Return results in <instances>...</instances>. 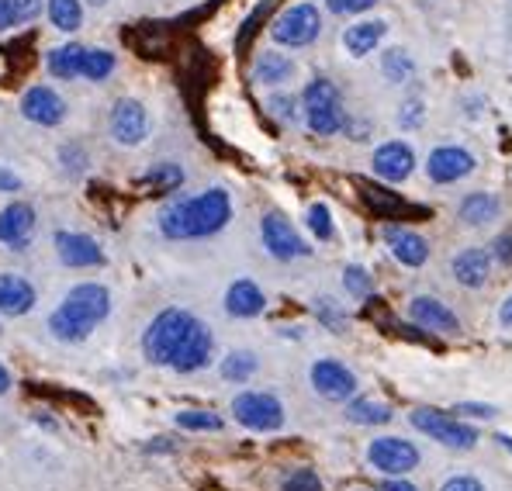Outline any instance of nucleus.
Here are the masks:
<instances>
[{
	"label": "nucleus",
	"instance_id": "4be33fe9",
	"mask_svg": "<svg viewBox=\"0 0 512 491\" xmlns=\"http://www.w3.org/2000/svg\"><path fill=\"white\" fill-rule=\"evenodd\" d=\"M384 35H388V21H381V18L357 21V25H350L343 32V49L350 52L353 59H364V56H371V52L378 49Z\"/></svg>",
	"mask_w": 512,
	"mask_h": 491
},
{
	"label": "nucleus",
	"instance_id": "4468645a",
	"mask_svg": "<svg viewBox=\"0 0 512 491\" xmlns=\"http://www.w3.org/2000/svg\"><path fill=\"white\" fill-rule=\"evenodd\" d=\"M212 350H215V336L212 329L205 326L201 319H194L191 332H187V339L180 343L177 357H173V370L177 374H194V370H205L212 364Z\"/></svg>",
	"mask_w": 512,
	"mask_h": 491
},
{
	"label": "nucleus",
	"instance_id": "bb28decb",
	"mask_svg": "<svg viewBox=\"0 0 512 491\" xmlns=\"http://www.w3.org/2000/svg\"><path fill=\"white\" fill-rule=\"evenodd\" d=\"M84 56H87L84 45L70 42V45H59V49H52L49 59H45V66H49V73L56 80H77L80 66H84Z\"/></svg>",
	"mask_w": 512,
	"mask_h": 491
},
{
	"label": "nucleus",
	"instance_id": "3c124183",
	"mask_svg": "<svg viewBox=\"0 0 512 491\" xmlns=\"http://www.w3.org/2000/svg\"><path fill=\"white\" fill-rule=\"evenodd\" d=\"M499 443H502L506 450H512V436H499Z\"/></svg>",
	"mask_w": 512,
	"mask_h": 491
},
{
	"label": "nucleus",
	"instance_id": "c85d7f7f",
	"mask_svg": "<svg viewBox=\"0 0 512 491\" xmlns=\"http://www.w3.org/2000/svg\"><path fill=\"white\" fill-rule=\"evenodd\" d=\"M49 21L59 32H77L84 25V7L80 0H49Z\"/></svg>",
	"mask_w": 512,
	"mask_h": 491
},
{
	"label": "nucleus",
	"instance_id": "6e6552de",
	"mask_svg": "<svg viewBox=\"0 0 512 491\" xmlns=\"http://www.w3.org/2000/svg\"><path fill=\"white\" fill-rule=\"evenodd\" d=\"M367 464L374 471L388 474V478H405L419 467V447L412 440H402V436H378L367 447Z\"/></svg>",
	"mask_w": 512,
	"mask_h": 491
},
{
	"label": "nucleus",
	"instance_id": "e433bc0d",
	"mask_svg": "<svg viewBox=\"0 0 512 491\" xmlns=\"http://www.w3.org/2000/svg\"><path fill=\"white\" fill-rule=\"evenodd\" d=\"M315 315H319L322 322H326L333 332H343L346 329V312L340 305H336L333 298H315Z\"/></svg>",
	"mask_w": 512,
	"mask_h": 491
},
{
	"label": "nucleus",
	"instance_id": "49530a36",
	"mask_svg": "<svg viewBox=\"0 0 512 491\" xmlns=\"http://www.w3.org/2000/svg\"><path fill=\"white\" fill-rule=\"evenodd\" d=\"M381 491H419V488L412 485V481H405V478H388L381 485Z\"/></svg>",
	"mask_w": 512,
	"mask_h": 491
},
{
	"label": "nucleus",
	"instance_id": "b1692460",
	"mask_svg": "<svg viewBox=\"0 0 512 491\" xmlns=\"http://www.w3.org/2000/svg\"><path fill=\"white\" fill-rule=\"evenodd\" d=\"M263 308H267V298H263V291L253 281H236L225 291V312L232 319H256Z\"/></svg>",
	"mask_w": 512,
	"mask_h": 491
},
{
	"label": "nucleus",
	"instance_id": "5701e85b",
	"mask_svg": "<svg viewBox=\"0 0 512 491\" xmlns=\"http://www.w3.org/2000/svg\"><path fill=\"white\" fill-rule=\"evenodd\" d=\"M35 308V287L18 274H0V315H18L32 312Z\"/></svg>",
	"mask_w": 512,
	"mask_h": 491
},
{
	"label": "nucleus",
	"instance_id": "72a5a7b5",
	"mask_svg": "<svg viewBox=\"0 0 512 491\" xmlns=\"http://www.w3.org/2000/svg\"><path fill=\"white\" fill-rule=\"evenodd\" d=\"M142 180L153 184V187H160V191H173V187L184 184V170H180L177 163H160V166H153Z\"/></svg>",
	"mask_w": 512,
	"mask_h": 491
},
{
	"label": "nucleus",
	"instance_id": "603ef678",
	"mask_svg": "<svg viewBox=\"0 0 512 491\" xmlns=\"http://www.w3.org/2000/svg\"><path fill=\"white\" fill-rule=\"evenodd\" d=\"M90 4H94V7H101V4H108V0H90Z\"/></svg>",
	"mask_w": 512,
	"mask_h": 491
},
{
	"label": "nucleus",
	"instance_id": "ea45409f",
	"mask_svg": "<svg viewBox=\"0 0 512 491\" xmlns=\"http://www.w3.org/2000/svg\"><path fill=\"white\" fill-rule=\"evenodd\" d=\"M374 4H378V0H326V7L333 14H364V11H371Z\"/></svg>",
	"mask_w": 512,
	"mask_h": 491
},
{
	"label": "nucleus",
	"instance_id": "6ab92c4d",
	"mask_svg": "<svg viewBox=\"0 0 512 491\" xmlns=\"http://www.w3.org/2000/svg\"><path fill=\"white\" fill-rule=\"evenodd\" d=\"M56 253L66 267H101L104 263V249L94 243L84 232H56Z\"/></svg>",
	"mask_w": 512,
	"mask_h": 491
},
{
	"label": "nucleus",
	"instance_id": "39448f33",
	"mask_svg": "<svg viewBox=\"0 0 512 491\" xmlns=\"http://www.w3.org/2000/svg\"><path fill=\"white\" fill-rule=\"evenodd\" d=\"M409 422L423 436L436 440L440 447H447V450H474V447H478V440H481V433L471 426V422H464L461 415H450L443 409H416L409 415Z\"/></svg>",
	"mask_w": 512,
	"mask_h": 491
},
{
	"label": "nucleus",
	"instance_id": "ddd939ff",
	"mask_svg": "<svg viewBox=\"0 0 512 491\" xmlns=\"http://www.w3.org/2000/svg\"><path fill=\"white\" fill-rule=\"evenodd\" d=\"M108 125L118 146H139L149 135V115H146V108H142V101H135V97H122V101L111 108Z\"/></svg>",
	"mask_w": 512,
	"mask_h": 491
},
{
	"label": "nucleus",
	"instance_id": "a19ab883",
	"mask_svg": "<svg viewBox=\"0 0 512 491\" xmlns=\"http://www.w3.org/2000/svg\"><path fill=\"white\" fill-rule=\"evenodd\" d=\"M440 491H488V488L481 485V481L474 478V474H454V478L443 481Z\"/></svg>",
	"mask_w": 512,
	"mask_h": 491
},
{
	"label": "nucleus",
	"instance_id": "a18cd8bd",
	"mask_svg": "<svg viewBox=\"0 0 512 491\" xmlns=\"http://www.w3.org/2000/svg\"><path fill=\"white\" fill-rule=\"evenodd\" d=\"M18 25V11H14V0H0V28Z\"/></svg>",
	"mask_w": 512,
	"mask_h": 491
},
{
	"label": "nucleus",
	"instance_id": "a211bd4d",
	"mask_svg": "<svg viewBox=\"0 0 512 491\" xmlns=\"http://www.w3.org/2000/svg\"><path fill=\"white\" fill-rule=\"evenodd\" d=\"M21 115L35 125L52 128L66 118V101L52 87H32L25 97H21Z\"/></svg>",
	"mask_w": 512,
	"mask_h": 491
},
{
	"label": "nucleus",
	"instance_id": "7c9ffc66",
	"mask_svg": "<svg viewBox=\"0 0 512 491\" xmlns=\"http://www.w3.org/2000/svg\"><path fill=\"white\" fill-rule=\"evenodd\" d=\"M177 426L187 429V433H218L225 422H222V415H215V412L187 409V412H177Z\"/></svg>",
	"mask_w": 512,
	"mask_h": 491
},
{
	"label": "nucleus",
	"instance_id": "f3484780",
	"mask_svg": "<svg viewBox=\"0 0 512 491\" xmlns=\"http://www.w3.org/2000/svg\"><path fill=\"white\" fill-rule=\"evenodd\" d=\"M492 267H495L492 249H464V253H457L454 260H450L454 281L471 287V291H478V287H485L492 281Z\"/></svg>",
	"mask_w": 512,
	"mask_h": 491
},
{
	"label": "nucleus",
	"instance_id": "2eb2a0df",
	"mask_svg": "<svg viewBox=\"0 0 512 491\" xmlns=\"http://www.w3.org/2000/svg\"><path fill=\"white\" fill-rule=\"evenodd\" d=\"M409 319L426 332H440V336H457L461 332V319L457 312H450L440 298H429V294H416L409 301Z\"/></svg>",
	"mask_w": 512,
	"mask_h": 491
},
{
	"label": "nucleus",
	"instance_id": "c756f323",
	"mask_svg": "<svg viewBox=\"0 0 512 491\" xmlns=\"http://www.w3.org/2000/svg\"><path fill=\"white\" fill-rule=\"evenodd\" d=\"M256 353L250 350H232L229 357L222 360V377L225 381H236V384H243V381H250V377L256 374Z\"/></svg>",
	"mask_w": 512,
	"mask_h": 491
},
{
	"label": "nucleus",
	"instance_id": "20e7f679",
	"mask_svg": "<svg viewBox=\"0 0 512 491\" xmlns=\"http://www.w3.org/2000/svg\"><path fill=\"white\" fill-rule=\"evenodd\" d=\"M191 326H194V315L184 312V308H167V312L156 315V319L149 322L146 336H142V353H146L149 364L170 367Z\"/></svg>",
	"mask_w": 512,
	"mask_h": 491
},
{
	"label": "nucleus",
	"instance_id": "f03ea898",
	"mask_svg": "<svg viewBox=\"0 0 512 491\" xmlns=\"http://www.w3.org/2000/svg\"><path fill=\"white\" fill-rule=\"evenodd\" d=\"M111 312V294L104 284H77L63 298V305L49 315V329L63 343H80L101 326Z\"/></svg>",
	"mask_w": 512,
	"mask_h": 491
},
{
	"label": "nucleus",
	"instance_id": "2f4dec72",
	"mask_svg": "<svg viewBox=\"0 0 512 491\" xmlns=\"http://www.w3.org/2000/svg\"><path fill=\"white\" fill-rule=\"evenodd\" d=\"M115 63H118L115 52H108V49H87L84 66H80V77H84V80H104V77H111Z\"/></svg>",
	"mask_w": 512,
	"mask_h": 491
},
{
	"label": "nucleus",
	"instance_id": "f704fd0d",
	"mask_svg": "<svg viewBox=\"0 0 512 491\" xmlns=\"http://www.w3.org/2000/svg\"><path fill=\"white\" fill-rule=\"evenodd\" d=\"M343 287H346V294H353V298H367V294L374 291V277L367 274L360 263H350V267L343 270Z\"/></svg>",
	"mask_w": 512,
	"mask_h": 491
},
{
	"label": "nucleus",
	"instance_id": "a878e982",
	"mask_svg": "<svg viewBox=\"0 0 512 491\" xmlns=\"http://www.w3.org/2000/svg\"><path fill=\"white\" fill-rule=\"evenodd\" d=\"M343 415H346V422H353V426H388V422L395 419L391 405L378 402V398H350Z\"/></svg>",
	"mask_w": 512,
	"mask_h": 491
},
{
	"label": "nucleus",
	"instance_id": "c03bdc74",
	"mask_svg": "<svg viewBox=\"0 0 512 491\" xmlns=\"http://www.w3.org/2000/svg\"><path fill=\"white\" fill-rule=\"evenodd\" d=\"M492 256L495 263H502V267H512V236H499L492 243Z\"/></svg>",
	"mask_w": 512,
	"mask_h": 491
},
{
	"label": "nucleus",
	"instance_id": "423d86ee",
	"mask_svg": "<svg viewBox=\"0 0 512 491\" xmlns=\"http://www.w3.org/2000/svg\"><path fill=\"white\" fill-rule=\"evenodd\" d=\"M322 35V14L315 4H291L288 11H281L270 25V39L284 49H305Z\"/></svg>",
	"mask_w": 512,
	"mask_h": 491
},
{
	"label": "nucleus",
	"instance_id": "dca6fc26",
	"mask_svg": "<svg viewBox=\"0 0 512 491\" xmlns=\"http://www.w3.org/2000/svg\"><path fill=\"white\" fill-rule=\"evenodd\" d=\"M381 239H384V246H388V253L395 256L402 267H423V263L429 260L426 236L405 229V225H384Z\"/></svg>",
	"mask_w": 512,
	"mask_h": 491
},
{
	"label": "nucleus",
	"instance_id": "aec40b11",
	"mask_svg": "<svg viewBox=\"0 0 512 491\" xmlns=\"http://www.w3.org/2000/svg\"><path fill=\"white\" fill-rule=\"evenodd\" d=\"M35 232V211L32 205H7L0 211V246H11V249H25L28 239Z\"/></svg>",
	"mask_w": 512,
	"mask_h": 491
},
{
	"label": "nucleus",
	"instance_id": "c9c22d12",
	"mask_svg": "<svg viewBox=\"0 0 512 491\" xmlns=\"http://www.w3.org/2000/svg\"><path fill=\"white\" fill-rule=\"evenodd\" d=\"M281 491H322V478L312 467H298L281 481Z\"/></svg>",
	"mask_w": 512,
	"mask_h": 491
},
{
	"label": "nucleus",
	"instance_id": "1a4fd4ad",
	"mask_svg": "<svg viewBox=\"0 0 512 491\" xmlns=\"http://www.w3.org/2000/svg\"><path fill=\"white\" fill-rule=\"evenodd\" d=\"M260 236L274 260H301V256L312 253V249L305 246V239L298 236V229L281 215V211H267V215H263Z\"/></svg>",
	"mask_w": 512,
	"mask_h": 491
},
{
	"label": "nucleus",
	"instance_id": "9b49d317",
	"mask_svg": "<svg viewBox=\"0 0 512 491\" xmlns=\"http://www.w3.org/2000/svg\"><path fill=\"white\" fill-rule=\"evenodd\" d=\"M474 166H478V160L464 146H436L426 160V177L433 184H457V180L471 177Z\"/></svg>",
	"mask_w": 512,
	"mask_h": 491
},
{
	"label": "nucleus",
	"instance_id": "393cba45",
	"mask_svg": "<svg viewBox=\"0 0 512 491\" xmlns=\"http://www.w3.org/2000/svg\"><path fill=\"white\" fill-rule=\"evenodd\" d=\"M295 77V59L284 56V52L277 49H267L256 56L253 63V80L263 83V87H281V83H288Z\"/></svg>",
	"mask_w": 512,
	"mask_h": 491
},
{
	"label": "nucleus",
	"instance_id": "09e8293b",
	"mask_svg": "<svg viewBox=\"0 0 512 491\" xmlns=\"http://www.w3.org/2000/svg\"><path fill=\"white\" fill-rule=\"evenodd\" d=\"M0 191H18V177L7 170H0Z\"/></svg>",
	"mask_w": 512,
	"mask_h": 491
},
{
	"label": "nucleus",
	"instance_id": "9d476101",
	"mask_svg": "<svg viewBox=\"0 0 512 491\" xmlns=\"http://www.w3.org/2000/svg\"><path fill=\"white\" fill-rule=\"evenodd\" d=\"M308 377H312L315 395H322L326 402L346 405L353 395H357V374H353L346 364H340V360H315L312 370H308Z\"/></svg>",
	"mask_w": 512,
	"mask_h": 491
},
{
	"label": "nucleus",
	"instance_id": "f257e3e1",
	"mask_svg": "<svg viewBox=\"0 0 512 491\" xmlns=\"http://www.w3.org/2000/svg\"><path fill=\"white\" fill-rule=\"evenodd\" d=\"M232 198L222 187H208L198 198L173 201L160 211V232L167 239H205L229 225Z\"/></svg>",
	"mask_w": 512,
	"mask_h": 491
},
{
	"label": "nucleus",
	"instance_id": "4c0bfd02",
	"mask_svg": "<svg viewBox=\"0 0 512 491\" xmlns=\"http://www.w3.org/2000/svg\"><path fill=\"white\" fill-rule=\"evenodd\" d=\"M270 111H274L281 122H295L298 111H301V97H291V94H274L270 97Z\"/></svg>",
	"mask_w": 512,
	"mask_h": 491
},
{
	"label": "nucleus",
	"instance_id": "f8f14e48",
	"mask_svg": "<svg viewBox=\"0 0 512 491\" xmlns=\"http://www.w3.org/2000/svg\"><path fill=\"white\" fill-rule=\"evenodd\" d=\"M371 170L378 173L381 180H388V184H402V180H409L412 170H416V149L402 139L384 142V146L374 149Z\"/></svg>",
	"mask_w": 512,
	"mask_h": 491
},
{
	"label": "nucleus",
	"instance_id": "cd10ccee",
	"mask_svg": "<svg viewBox=\"0 0 512 491\" xmlns=\"http://www.w3.org/2000/svg\"><path fill=\"white\" fill-rule=\"evenodd\" d=\"M381 73H384V80H391V83H405V80L416 77V59H412L405 49H384Z\"/></svg>",
	"mask_w": 512,
	"mask_h": 491
},
{
	"label": "nucleus",
	"instance_id": "58836bf2",
	"mask_svg": "<svg viewBox=\"0 0 512 491\" xmlns=\"http://www.w3.org/2000/svg\"><path fill=\"white\" fill-rule=\"evenodd\" d=\"M423 115H426L423 101H419V97H412V101H405L402 108H398V125H402V128H419V125H423Z\"/></svg>",
	"mask_w": 512,
	"mask_h": 491
},
{
	"label": "nucleus",
	"instance_id": "412c9836",
	"mask_svg": "<svg viewBox=\"0 0 512 491\" xmlns=\"http://www.w3.org/2000/svg\"><path fill=\"white\" fill-rule=\"evenodd\" d=\"M499 215H502V201L495 198L492 191H471V194H464L461 205H457V218H461L468 229H485V225H492Z\"/></svg>",
	"mask_w": 512,
	"mask_h": 491
},
{
	"label": "nucleus",
	"instance_id": "37998d69",
	"mask_svg": "<svg viewBox=\"0 0 512 491\" xmlns=\"http://www.w3.org/2000/svg\"><path fill=\"white\" fill-rule=\"evenodd\" d=\"M454 412L461 415V419H492V415H495L492 405H474V402H461Z\"/></svg>",
	"mask_w": 512,
	"mask_h": 491
},
{
	"label": "nucleus",
	"instance_id": "473e14b6",
	"mask_svg": "<svg viewBox=\"0 0 512 491\" xmlns=\"http://www.w3.org/2000/svg\"><path fill=\"white\" fill-rule=\"evenodd\" d=\"M308 229H312V236L319 239V243H329V239L336 236V225H333V215H329V205H322V201H315L312 208H308Z\"/></svg>",
	"mask_w": 512,
	"mask_h": 491
},
{
	"label": "nucleus",
	"instance_id": "0eeeda50",
	"mask_svg": "<svg viewBox=\"0 0 512 491\" xmlns=\"http://www.w3.org/2000/svg\"><path fill=\"white\" fill-rule=\"evenodd\" d=\"M232 415L253 433H277L284 426V405L270 391H243L232 398Z\"/></svg>",
	"mask_w": 512,
	"mask_h": 491
},
{
	"label": "nucleus",
	"instance_id": "7ed1b4c3",
	"mask_svg": "<svg viewBox=\"0 0 512 491\" xmlns=\"http://www.w3.org/2000/svg\"><path fill=\"white\" fill-rule=\"evenodd\" d=\"M301 115H305V125L312 135H340L350 125V111H346V101L329 77H315L305 83L301 90Z\"/></svg>",
	"mask_w": 512,
	"mask_h": 491
},
{
	"label": "nucleus",
	"instance_id": "de8ad7c7",
	"mask_svg": "<svg viewBox=\"0 0 512 491\" xmlns=\"http://www.w3.org/2000/svg\"><path fill=\"white\" fill-rule=\"evenodd\" d=\"M499 322H502V326H506V329H512V294H509L506 301H502V308H499Z\"/></svg>",
	"mask_w": 512,
	"mask_h": 491
},
{
	"label": "nucleus",
	"instance_id": "79ce46f5",
	"mask_svg": "<svg viewBox=\"0 0 512 491\" xmlns=\"http://www.w3.org/2000/svg\"><path fill=\"white\" fill-rule=\"evenodd\" d=\"M14 11H18V25H28L42 14V0H14Z\"/></svg>",
	"mask_w": 512,
	"mask_h": 491
},
{
	"label": "nucleus",
	"instance_id": "8fccbe9b",
	"mask_svg": "<svg viewBox=\"0 0 512 491\" xmlns=\"http://www.w3.org/2000/svg\"><path fill=\"white\" fill-rule=\"evenodd\" d=\"M7 388H11V374H7V367L0 364V395H4Z\"/></svg>",
	"mask_w": 512,
	"mask_h": 491
}]
</instances>
